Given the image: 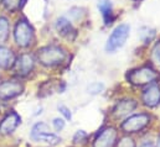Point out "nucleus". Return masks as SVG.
<instances>
[{
  "label": "nucleus",
  "mask_w": 160,
  "mask_h": 147,
  "mask_svg": "<svg viewBox=\"0 0 160 147\" xmlns=\"http://www.w3.org/2000/svg\"><path fill=\"white\" fill-rule=\"evenodd\" d=\"M152 121H153V117L149 112L147 111L134 112L128 117H125L123 121H120L118 129L122 135L135 136L144 132L150 126Z\"/></svg>",
  "instance_id": "f257e3e1"
},
{
  "label": "nucleus",
  "mask_w": 160,
  "mask_h": 147,
  "mask_svg": "<svg viewBox=\"0 0 160 147\" xmlns=\"http://www.w3.org/2000/svg\"><path fill=\"white\" fill-rule=\"evenodd\" d=\"M120 136L119 129L114 125L101 127L93 137H91L88 147H114Z\"/></svg>",
  "instance_id": "f03ea898"
},
{
  "label": "nucleus",
  "mask_w": 160,
  "mask_h": 147,
  "mask_svg": "<svg viewBox=\"0 0 160 147\" xmlns=\"http://www.w3.org/2000/svg\"><path fill=\"white\" fill-rule=\"evenodd\" d=\"M159 78V73L152 67L144 66L140 68L132 69L127 74V80L134 87H144L155 83Z\"/></svg>",
  "instance_id": "7ed1b4c3"
},
{
  "label": "nucleus",
  "mask_w": 160,
  "mask_h": 147,
  "mask_svg": "<svg viewBox=\"0 0 160 147\" xmlns=\"http://www.w3.org/2000/svg\"><path fill=\"white\" fill-rule=\"evenodd\" d=\"M66 58L65 51L58 46H45L38 51V59L46 67L61 64Z\"/></svg>",
  "instance_id": "20e7f679"
},
{
  "label": "nucleus",
  "mask_w": 160,
  "mask_h": 147,
  "mask_svg": "<svg viewBox=\"0 0 160 147\" xmlns=\"http://www.w3.org/2000/svg\"><path fill=\"white\" fill-rule=\"evenodd\" d=\"M138 107H139L138 100H135L133 98H123L113 105V108L111 110V115L114 120H119L120 122L129 115L134 114V111L138 109Z\"/></svg>",
  "instance_id": "39448f33"
},
{
  "label": "nucleus",
  "mask_w": 160,
  "mask_h": 147,
  "mask_svg": "<svg viewBox=\"0 0 160 147\" xmlns=\"http://www.w3.org/2000/svg\"><path fill=\"white\" fill-rule=\"evenodd\" d=\"M14 37H15L16 45L20 47H28L32 43L34 30L25 19H20L16 22L15 29H14Z\"/></svg>",
  "instance_id": "423d86ee"
},
{
  "label": "nucleus",
  "mask_w": 160,
  "mask_h": 147,
  "mask_svg": "<svg viewBox=\"0 0 160 147\" xmlns=\"http://www.w3.org/2000/svg\"><path fill=\"white\" fill-rule=\"evenodd\" d=\"M129 30H130L129 26L125 25V24H122L119 26H117V27L113 30L112 35L109 36L108 41H107L106 50H107L108 52H113V51L120 48V47L125 43L127 38L129 37Z\"/></svg>",
  "instance_id": "0eeeda50"
},
{
  "label": "nucleus",
  "mask_w": 160,
  "mask_h": 147,
  "mask_svg": "<svg viewBox=\"0 0 160 147\" xmlns=\"http://www.w3.org/2000/svg\"><path fill=\"white\" fill-rule=\"evenodd\" d=\"M20 125L21 116L16 111H9L0 120V136H11Z\"/></svg>",
  "instance_id": "6e6552de"
},
{
  "label": "nucleus",
  "mask_w": 160,
  "mask_h": 147,
  "mask_svg": "<svg viewBox=\"0 0 160 147\" xmlns=\"http://www.w3.org/2000/svg\"><path fill=\"white\" fill-rule=\"evenodd\" d=\"M24 92V84L15 79L0 82V100H10Z\"/></svg>",
  "instance_id": "1a4fd4ad"
},
{
  "label": "nucleus",
  "mask_w": 160,
  "mask_h": 147,
  "mask_svg": "<svg viewBox=\"0 0 160 147\" xmlns=\"http://www.w3.org/2000/svg\"><path fill=\"white\" fill-rule=\"evenodd\" d=\"M142 104L149 109L157 108L160 104V85L158 83H152L144 88L140 95Z\"/></svg>",
  "instance_id": "9d476101"
},
{
  "label": "nucleus",
  "mask_w": 160,
  "mask_h": 147,
  "mask_svg": "<svg viewBox=\"0 0 160 147\" xmlns=\"http://www.w3.org/2000/svg\"><path fill=\"white\" fill-rule=\"evenodd\" d=\"M34 66H35L34 57L31 55H28V53L21 55L20 58L14 64L15 72L19 74L20 77H25V75L31 73V71L34 69Z\"/></svg>",
  "instance_id": "9b49d317"
},
{
  "label": "nucleus",
  "mask_w": 160,
  "mask_h": 147,
  "mask_svg": "<svg viewBox=\"0 0 160 147\" xmlns=\"http://www.w3.org/2000/svg\"><path fill=\"white\" fill-rule=\"evenodd\" d=\"M56 29H57V31H58V34L61 36L66 37L68 40H73L76 37V35H77V32L73 29L72 24L67 19H65V17H60L56 21Z\"/></svg>",
  "instance_id": "f8f14e48"
},
{
  "label": "nucleus",
  "mask_w": 160,
  "mask_h": 147,
  "mask_svg": "<svg viewBox=\"0 0 160 147\" xmlns=\"http://www.w3.org/2000/svg\"><path fill=\"white\" fill-rule=\"evenodd\" d=\"M15 62H16V58H15L14 52L10 48L0 46V68L9 69L14 67Z\"/></svg>",
  "instance_id": "ddd939ff"
},
{
  "label": "nucleus",
  "mask_w": 160,
  "mask_h": 147,
  "mask_svg": "<svg viewBox=\"0 0 160 147\" xmlns=\"http://www.w3.org/2000/svg\"><path fill=\"white\" fill-rule=\"evenodd\" d=\"M98 9L102 12L103 20L106 25H111L113 21V7L109 0H99L98 1Z\"/></svg>",
  "instance_id": "4468645a"
},
{
  "label": "nucleus",
  "mask_w": 160,
  "mask_h": 147,
  "mask_svg": "<svg viewBox=\"0 0 160 147\" xmlns=\"http://www.w3.org/2000/svg\"><path fill=\"white\" fill-rule=\"evenodd\" d=\"M91 141V135L84 130H77L71 140L72 147H88Z\"/></svg>",
  "instance_id": "2eb2a0df"
},
{
  "label": "nucleus",
  "mask_w": 160,
  "mask_h": 147,
  "mask_svg": "<svg viewBox=\"0 0 160 147\" xmlns=\"http://www.w3.org/2000/svg\"><path fill=\"white\" fill-rule=\"evenodd\" d=\"M36 142H43V144H46L48 147H56L62 142V137H60L57 134H55V132L51 131V132L42 134L40 137L38 139Z\"/></svg>",
  "instance_id": "dca6fc26"
},
{
  "label": "nucleus",
  "mask_w": 160,
  "mask_h": 147,
  "mask_svg": "<svg viewBox=\"0 0 160 147\" xmlns=\"http://www.w3.org/2000/svg\"><path fill=\"white\" fill-rule=\"evenodd\" d=\"M46 132H51V129H50V125L46 124V122H42L39 121L36 122L32 127H31V131H30V139L32 141H38V139L40 137L42 134H46Z\"/></svg>",
  "instance_id": "f3484780"
},
{
  "label": "nucleus",
  "mask_w": 160,
  "mask_h": 147,
  "mask_svg": "<svg viewBox=\"0 0 160 147\" xmlns=\"http://www.w3.org/2000/svg\"><path fill=\"white\" fill-rule=\"evenodd\" d=\"M138 141L134 136H129V135H122L120 134L119 139L116 144L114 147H137Z\"/></svg>",
  "instance_id": "a211bd4d"
},
{
  "label": "nucleus",
  "mask_w": 160,
  "mask_h": 147,
  "mask_svg": "<svg viewBox=\"0 0 160 147\" xmlns=\"http://www.w3.org/2000/svg\"><path fill=\"white\" fill-rule=\"evenodd\" d=\"M9 37V21L6 17L0 16V45L4 43Z\"/></svg>",
  "instance_id": "6ab92c4d"
},
{
  "label": "nucleus",
  "mask_w": 160,
  "mask_h": 147,
  "mask_svg": "<svg viewBox=\"0 0 160 147\" xmlns=\"http://www.w3.org/2000/svg\"><path fill=\"white\" fill-rule=\"evenodd\" d=\"M1 1H2V5L10 11H14V10L19 9L21 2H22V0H1Z\"/></svg>",
  "instance_id": "aec40b11"
},
{
  "label": "nucleus",
  "mask_w": 160,
  "mask_h": 147,
  "mask_svg": "<svg viewBox=\"0 0 160 147\" xmlns=\"http://www.w3.org/2000/svg\"><path fill=\"white\" fill-rule=\"evenodd\" d=\"M65 126H66V120L63 117H55L52 120V127L56 132L62 131L65 129Z\"/></svg>",
  "instance_id": "412c9836"
},
{
  "label": "nucleus",
  "mask_w": 160,
  "mask_h": 147,
  "mask_svg": "<svg viewBox=\"0 0 160 147\" xmlns=\"http://www.w3.org/2000/svg\"><path fill=\"white\" fill-rule=\"evenodd\" d=\"M103 89H104V85H103L102 83H92V84H89L88 88H87L88 93H89V94H93V95L102 93Z\"/></svg>",
  "instance_id": "4be33fe9"
},
{
  "label": "nucleus",
  "mask_w": 160,
  "mask_h": 147,
  "mask_svg": "<svg viewBox=\"0 0 160 147\" xmlns=\"http://www.w3.org/2000/svg\"><path fill=\"white\" fill-rule=\"evenodd\" d=\"M57 109H58L60 114L63 116V119H65L66 121H71V120H72V112H71L68 107H66V105H63V104H60V105L57 107Z\"/></svg>",
  "instance_id": "5701e85b"
},
{
  "label": "nucleus",
  "mask_w": 160,
  "mask_h": 147,
  "mask_svg": "<svg viewBox=\"0 0 160 147\" xmlns=\"http://www.w3.org/2000/svg\"><path fill=\"white\" fill-rule=\"evenodd\" d=\"M152 59H153V62L160 64V41L155 43V46L152 50Z\"/></svg>",
  "instance_id": "b1692460"
},
{
  "label": "nucleus",
  "mask_w": 160,
  "mask_h": 147,
  "mask_svg": "<svg viewBox=\"0 0 160 147\" xmlns=\"http://www.w3.org/2000/svg\"><path fill=\"white\" fill-rule=\"evenodd\" d=\"M137 147H155V144H154V140L145 139V140H142L140 142H138Z\"/></svg>",
  "instance_id": "393cba45"
},
{
  "label": "nucleus",
  "mask_w": 160,
  "mask_h": 147,
  "mask_svg": "<svg viewBox=\"0 0 160 147\" xmlns=\"http://www.w3.org/2000/svg\"><path fill=\"white\" fill-rule=\"evenodd\" d=\"M154 144H155V147H160V131L158 132L157 137L154 139Z\"/></svg>",
  "instance_id": "a878e982"
},
{
  "label": "nucleus",
  "mask_w": 160,
  "mask_h": 147,
  "mask_svg": "<svg viewBox=\"0 0 160 147\" xmlns=\"http://www.w3.org/2000/svg\"><path fill=\"white\" fill-rule=\"evenodd\" d=\"M46 147H48V146H46Z\"/></svg>",
  "instance_id": "bb28decb"
}]
</instances>
